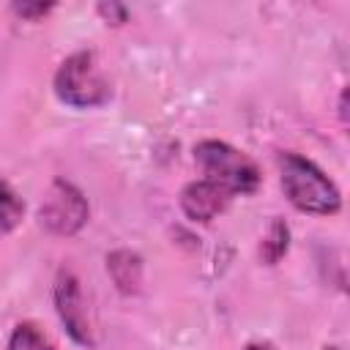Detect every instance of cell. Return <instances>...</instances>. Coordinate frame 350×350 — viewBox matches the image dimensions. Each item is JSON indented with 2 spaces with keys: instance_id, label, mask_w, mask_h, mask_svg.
<instances>
[{
  "instance_id": "5b68a950",
  "label": "cell",
  "mask_w": 350,
  "mask_h": 350,
  "mask_svg": "<svg viewBox=\"0 0 350 350\" xmlns=\"http://www.w3.org/2000/svg\"><path fill=\"white\" fill-rule=\"evenodd\" d=\"M52 298H55V312L66 328V334L82 345V347H93V323H90V312H88V301L82 295L79 279L71 268H60L55 276V287H52Z\"/></svg>"
},
{
  "instance_id": "ba28073f",
  "label": "cell",
  "mask_w": 350,
  "mask_h": 350,
  "mask_svg": "<svg viewBox=\"0 0 350 350\" xmlns=\"http://www.w3.org/2000/svg\"><path fill=\"white\" fill-rule=\"evenodd\" d=\"M22 219H25V202L16 194V189L0 175V238L14 232Z\"/></svg>"
},
{
  "instance_id": "5bb4252c",
  "label": "cell",
  "mask_w": 350,
  "mask_h": 350,
  "mask_svg": "<svg viewBox=\"0 0 350 350\" xmlns=\"http://www.w3.org/2000/svg\"><path fill=\"white\" fill-rule=\"evenodd\" d=\"M325 350H342V347H336V345H331V347H325Z\"/></svg>"
},
{
  "instance_id": "6da1fadb",
  "label": "cell",
  "mask_w": 350,
  "mask_h": 350,
  "mask_svg": "<svg viewBox=\"0 0 350 350\" xmlns=\"http://www.w3.org/2000/svg\"><path fill=\"white\" fill-rule=\"evenodd\" d=\"M279 183L293 208L312 216H334L342 208L339 186L306 156L279 153Z\"/></svg>"
},
{
  "instance_id": "7c38bea8",
  "label": "cell",
  "mask_w": 350,
  "mask_h": 350,
  "mask_svg": "<svg viewBox=\"0 0 350 350\" xmlns=\"http://www.w3.org/2000/svg\"><path fill=\"white\" fill-rule=\"evenodd\" d=\"M98 14H104L107 19H109V16H118V25H120V22H126V8H123V5H118V3H109V5H107V3H101V5H98Z\"/></svg>"
},
{
  "instance_id": "277c9868",
  "label": "cell",
  "mask_w": 350,
  "mask_h": 350,
  "mask_svg": "<svg viewBox=\"0 0 350 350\" xmlns=\"http://www.w3.org/2000/svg\"><path fill=\"white\" fill-rule=\"evenodd\" d=\"M88 216H90V208H88L85 194L71 180L55 178L38 208L41 227L52 235L68 238V235H77L88 224Z\"/></svg>"
},
{
  "instance_id": "8fae6325",
  "label": "cell",
  "mask_w": 350,
  "mask_h": 350,
  "mask_svg": "<svg viewBox=\"0 0 350 350\" xmlns=\"http://www.w3.org/2000/svg\"><path fill=\"white\" fill-rule=\"evenodd\" d=\"M52 8H55V3H14V5H11V11H14L16 16L30 19V22L46 16Z\"/></svg>"
},
{
  "instance_id": "9c48e42d",
  "label": "cell",
  "mask_w": 350,
  "mask_h": 350,
  "mask_svg": "<svg viewBox=\"0 0 350 350\" xmlns=\"http://www.w3.org/2000/svg\"><path fill=\"white\" fill-rule=\"evenodd\" d=\"M5 350H55V342L36 323H19L14 325Z\"/></svg>"
},
{
  "instance_id": "52a82bcc",
  "label": "cell",
  "mask_w": 350,
  "mask_h": 350,
  "mask_svg": "<svg viewBox=\"0 0 350 350\" xmlns=\"http://www.w3.org/2000/svg\"><path fill=\"white\" fill-rule=\"evenodd\" d=\"M107 273L112 276L115 287L126 295L139 293L142 284V257L131 249H115L112 254H107Z\"/></svg>"
},
{
  "instance_id": "8992f818",
  "label": "cell",
  "mask_w": 350,
  "mask_h": 350,
  "mask_svg": "<svg viewBox=\"0 0 350 350\" xmlns=\"http://www.w3.org/2000/svg\"><path fill=\"white\" fill-rule=\"evenodd\" d=\"M230 200H232V197H230L221 186H216V183H211V180H205V178H197V180L186 183V186L180 189V197H178L180 211H183L191 221H213L219 213L227 211Z\"/></svg>"
},
{
  "instance_id": "30bf717a",
  "label": "cell",
  "mask_w": 350,
  "mask_h": 350,
  "mask_svg": "<svg viewBox=\"0 0 350 350\" xmlns=\"http://www.w3.org/2000/svg\"><path fill=\"white\" fill-rule=\"evenodd\" d=\"M287 246H290V230H287V224L282 221V219H276L271 227H268V235H265V241H262V260L265 262H279L284 254H287Z\"/></svg>"
},
{
  "instance_id": "4fadbf2b",
  "label": "cell",
  "mask_w": 350,
  "mask_h": 350,
  "mask_svg": "<svg viewBox=\"0 0 350 350\" xmlns=\"http://www.w3.org/2000/svg\"><path fill=\"white\" fill-rule=\"evenodd\" d=\"M243 350H273V345H268V342H252Z\"/></svg>"
},
{
  "instance_id": "3957f363",
  "label": "cell",
  "mask_w": 350,
  "mask_h": 350,
  "mask_svg": "<svg viewBox=\"0 0 350 350\" xmlns=\"http://www.w3.org/2000/svg\"><path fill=\"white\" fill-rule=\"evenodd\" d=\"M52 90L71 109H96L112 98V85L104 77V71L96 60V52H90V49L71 52L57 66Z\"/></svg>"
},
{
  "instance_id": "7a4b0ae2",
  "label": "cell",
  "mask_w": 350,
  "mask_h": 350,
  "mask_svg": "<svg viewBox=\"0 0 350 350\" xmlns=\"http://www.w3.org/2000/svg\"><path fill=\"white\" fill-rule=\"evenodd\" d=\"M194 161L202 178L221 186L230 197H246L260 189V167L252 156L232 148L224 139H202L194 145Z\"/></svg>"
}]
</instances>
